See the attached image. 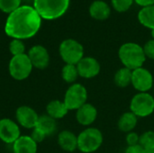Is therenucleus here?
Here are the masks:
<instances>
[{
	"label": "nucleus",
	"mask_w": 154,
	"mask_h": 153,
	"mask_svg": "<svg viewBox=\"0 0 154 153\" xmlns=\"http://www.w3.org/2000/svg\"><path fill=\"white\" fill-rule=\"evenodd\" d=\"M134 3V0H111V5L113 8L118 13L127 12Z\"/></svg>",
	"instance_id": "27"
},
{
	"label": "nucleus",
	"mask_w": 154,
	"mask_h": 153,
	"mask_svg": "<svg viewBox=\"0 0 154 153\" xmlns=\"http://www.w3.org/2000/svg\"><path fill=\"white\" fill-rule=\"evenodd\" d=\"M132 73L133 70L125 67L119 69L114 76L115 84L121 88L129 87L130 85H132Z\"/></svg>",
	"instance_id": "22"
},
{
	"label": "nucleus",
	"mask_w": 154,
	"mask_h": 153,
	"mask_svg": "<svg viewBox=\"0 0 154 153\" xmlns=\"http://www.w3.org/2000/svg\"><path fill=\"white\" fill-rule=\"evenodd\" d=\"M125 142L127 143V146L137 145V144H139V142H140V135L134 131L130 132V133H126Z\"/></svg>",
	"instance_id": "29"
},
{
	"label": "nucleus",
	"mask_w": 154,
	"mask_h": 153,
	"mask_svg": "<svg viewBox=\"0 0 154 153\" xmlns=\"http://www.w3.org/2000/svg\"><path fill=\"white\" fill-rule=\"evenodd\" d=\"M32 67L38 69H44L50 64V54L42 45L32 46L27 53Z\"/></svg>",
	"instance_id": "13"
},
{
	"label": "nucleus",
	"mask_w": 154,
	"mask_h": 153,
	"mask_svg": "<svg viewBox=\"0 0 154 153\" xmlns=\"http://www.w3.org/2000/svg\"><path fill=\"white\" fill-rule=\"evenodd\" d=\"M130 111L138 118L148 117L154 113V97L149 92L135 94L130 102Z\"/></svg>",
	"instance_id": "6"
},
{
	"label": "nucleus",
	"mask_w": 154,
	"mask_h": 153,
	"mask_svg": "<svg viewBox=\"0 0 154 153\" xmlns=\"http://www.w3.org/2000/svg\"><path fill=\"white\" fill-rule=\"evenodd\" d=\"M153 97H154V96H153Z\"/></svg>",
	"instance_id": "37"
},
{
	"label": "nucleus",
	"mask_w": 154,
	"mask_h": 153,
	"mask_svg": "<svg viewBox=\"0 0 154 153\" xmlns=\"http://www.w3.org/2000/svg\"><path fill=\"white\" fill-rule=\"evenodd\" d=\"M42 17L32 5H22L8 14L5 32L12 39L25 40L33 37L42 26Z\"/></svg>",
	"instance_id": "1"
},
{
	"label": "nucleus",
	"mask_w": 154,
	"mask_h": 153,
	"mask_svg": "<svg viewBox=\"0 0 154 153\" xmlns=\"http://www.w3.org/2000/svg\"><path fill=\"white\" fill-rule=\"evenodd\" d=\"M79 72L76 65L65 64L61 69V78L68 84H74L79 78Z\"/></svg>",
	"instance_id": "23"
},
{
	"label": "nucleus",
	"mask_w": 154,
	"mask_h": 153,
	"mask_svg": "<svg viewBox=\"0 0 154 153\" xmlns=\"http://www.w3.org/2000/svg\"><path fill=\"white\" fill-rule=\"evenodd\" d=\"M35 128L42 131L46 136L53 134L57 130V123L56 120L49 116L48 115H44L39 116V120Z\"/></svg>",
	"instance_id": "20"
},
{
	"label": "nucleus",
	"mask_w": 154,
	"mask_h": 153,
	"mask_svg": "<svg viewBox=\"0 0 154 153\" xmlns=\"http://www.w3.org/2000/svg\"><path fill=\"white\" fill-rule=\"evenodd\" d=\"M151 36H152V39L154 40V29L153 30H151Z\"/></svg>",
	"instance_id": "33"
},
{
	"label": "nucleus",
	"mask_w": 154,
	"mask_h": 153,
	"mask_svg": "<svg viewBox=\"0 0 154 153\" xmlns=\"http://www.w3.org/2000/svg\"><path fill=\"white\" fill-rule=\"evenodd\" d=\"M31 137L32 138V140L39 143V142H42V141H44V139L47 137L42 131H40L39 129L37 128H33L32 129V134H31Z\"/></svg>",
	"instance_id": "30"
},
{
	"label": "nucleus",
	"mask_w": 154,
	"mask_h": 153,
	"mask_svg": "<svg viewBox=\"0 0 154 153\" xmlns=\"http://www.w3.org/2000/svg\"><path fill=\"white\" fill-rule=\"evenodd\" d=\"M104 142L102 132L95 127H88L78 135V150L82 153L98 151Z\"/></svg>",
	"instance_id": "4"
},
{
	"label": "nucleus",
	"mask_w": 154,
	"mask_h": 153,
	"mask_svg": "<svg viewBox=\"0 0 154 153\" xmlns=\"http://www.w3.org/2000/svg\"><path fill=\"white\" fill-rule=\"evenodd\" d=\"M9 50L13 56H18L25 53V45L22 40L12 39L9 43Z\"/></svg>",
	"instance_id": "26"
},
{
	"label": "nucleus",
	"mask_w": 154,
	"mask_h": 153,
	"mask_svg": "<svg viewBox=\"0 0 154 153\" xmlns=\"http://www.w3.org/2000/svg\"><path fill=\"white\" fill-rule=\"evenodd\" d=\"M21 136L20 125L9 118L0 120V140L7 144H14Z\"/></svg>",
	"instance_id": "10"
},
{
	"label": "nucleus",
	"mask_w": 154,
	"mask_h": 153,
	"mask_svg": "<svg viewBox=\"0 0 154 153\" xmlns=\"http://www.w3.org/2000/svg\"><path fill=\"white\" fill-rule=\"evenodd\" d=\"M46 112L49 116L55 120H59L66 116L69 112L66 105L60 100H52L46 106Z\"/></svg>",
	"instance_id": "19"
},
{
	"label": "nucleus",
	"mask_w": 154,
	"mask_h": 153,
	"mask_svg": "<svg viewBox=\"0 0 154 153\" xmlns=\"http://www.w3.org/2000/svg\"><path fill=\"white\" fill-rule=\"evenodd\" d=\"M15 117L17 124L26 129L35 128L39 120V115L36 111L27 106H22L16 109Z\"/></svg>",
	"instance_id": "12"
},
{
	"label": "nucleus",
	"mask_w": 154,
	"mask_h": 153,
	"mask_svg": "<svg viewBox=\"0 0 154 153\" xmlns=\"http://www.w3.org/2000/svg\"><path fill=\"white\" fill-rule=\"evenodd\" d=\"M143 48L146 58L154 60V40H149Z\"/></svg>",
	"instance_id": "28"
},
{
	"label": "nucleus",
	"mask_w": 154,
	"mask_h": 153,
	"mask_svg": "<svg viewBox=\"0 0 154 153\" xmlns=\"http://www.w3.org/2000/svg\"><path fill=\"white\" fill-rule=\"evenodd\" d=\"M89 15L97 21H105L111 15L110 5L103 0H95L88 9Z\"/></svg>",
	"instance_id": "15"
},
{
	"label": "nucleus",
	"mask_w": 154,
	"mask_h": 153,
	"mask_svg": "<svg viewBox=\"0 0 154 153\" xmlns=\"http://www.w3.org/2000/svg\"><path fill=\"white\" fill-rule=\"evenodd\" d=\"M70 0H33L32 6L43 20H56L63 16L69 7Z\"/></svg>",
	"instance_id": "3"
},
{
	"label": "nucleus",
	"mask_w": 154,
	"mask_h": 153,
	"mask_svg": "<svg viewBox=\"0 0 154 153\" xmlns=\"http://www.w3.org/2000/svg\"><path fill=\"white\" fill-rule=\"evenodd\" d=\"M79 72V76L83 78H96L101 70L100 63L94 57H85L76 65Z\"/></svg>",
	"instance_id": "11"
},
{
	"label": "nucleus",
	"mask_w": 154,
	"mask_h": 153,
	"mask_svg": "<svg viewBox=\"0 0 154 153\" xmlns=\"http://www.w3.org/2000/svg\"><path fill=\"white\" fill-rule=\"evenodd\" d=\"M116 153H117V152H116Z\"/></svg>",
	"instance_id": "36"
},
{
	"label": "nucleus",
	"mask_w": 154,
	"mask_h": 153,
	"mask_svg": "<svg viewBox=\"0 0 154 153\" xmlns=\"http://www.w3.org/2000/svg\"><path fill=\"white\" fill-rule=\"evenodd\" d=\"M88 90L85 86L80 83H74L68 87L63 102L69 111H77L79 107L88 103Z\"/></svg>",
	"instance_id": "7"
},
{
	"label": "nucleus",
	"mask_w": 154,
	"mask_h": 153,
	"mask_svg": "<svg viewBox=\"0 0 154 153\" xmlns=\"http://www.w3.org/2000/svg\"><path fill=\"white\" fill-rule=\"evenodd\" d=\"M138 21L139 23L150 29V30H153L154 29V5H150L147 7H143L142 8L137 15Z\"/></svg>",
	"instance_id": "21"
},
{
	"label": "nucleus",
	"mask_w": 154,
	"mask_h": 153,
	"mask_svg": "<svg viewBox=\"0 0 154 153\" xmlns=\"http://www.w3.org/2000/svg\"><path fill=\"white\" fill-rule=\"evenodd\" d=\"M134 3L137 4L142 8H143V7H147L150 5H153L154 0H134Z\"/></svg>",
	"instance_id": "32"
},
{
	"label": "nucleus",
	"mask_w": 154,
	"mask_h": 153,
	"mask_svg": "<svg viewBox=\"0 0 154 153\" xmlns=\"http://www.w3.org/2000/svg\"><path fill=\"white\" fill-rule=\"evenodd\" d=\"M58 144L63 151L72 152L78 149V136L69 130L61 131L58 135Z\"/></svg>",
	"instance_id": "16"
},
{
	"label": "nucleus",
	"mask_w": 154,
	"mask_h": 153,
	"mask_svg": "<svg viewBox=\"0 0 154 153\" xmlns=\"http://www.w3.org/2000/svg\"><path fill=\"white\" fill-rule=\"evenodd\" d=\"M125 153H145V150L140 145H134V146H127Z\"/></svg>",
	"instance_id": "31"
},
{
	"label": "nucleus",
	"mask_w": 154,
	"mask_h": 153,
	"mask_svg": "<svg viewBox=\"0 0 154 153\" xmlns=\"http://www.w3.org/2000/svg\"><path fill=\"white\" fill-rule=\"evenodd\" d=\"M145 153H154V149H152V150H148V151H145Z\"/></svg>",
	"instance_id": "34"
},
{
	"label": "nucleus",
	"mask_w": 154,
	"mask_h": 153,
	"mask_svg": "<svg viewBox=\"0 0 154 153\" xmlns=\"http://www.w3.org/2000/svg\"><path fill=\"white\" fill-rule=\"evenodd\" d=\"M61 60L66 64L77 65L84 58V47L75 39H66L61 41L59 47Z\"/></svg>",
	"instance_id": "5"
},
{
	"label": "nucleus",
	"mask_w": 154,
	"mask_h": 153,
	"mask_svg": "<svg viewBox=\"0 0 154 153\" xmlns=\"http://www.w3.org/2000/svg\"><path fill=\"white\" fill-rule=\"evenodd\" d=\"M23 1H24V2H29V3H31V2L32 3V2H33V0H23Z\"/></svg>",
	"instance_id": "35"
},
{
	"label": "nucleus",
	"mask_w": 154,
	"mask_h": 153,
	"mask_svg": "<svg viewBox=\"0 0 154 153\" xmlns=\"http://www.w3.org/2000/svg\"><path fill=\"white\" fill-rule=\"evenodd\" d=\"M32 69V64L26 53L13 56L8 65L9 74L15 80L26 79L31 75Z\"/></svg>",
	"instance_id": "8"
},
{
	"label": "nucleus",
	"mask_w": 154,
	"mask_h": 153,
	"mask_svg": "<svg viewBox=\"0 0 154 153\" xmlns=\"http://www.w3.org/2000/svg\"><path fill=\"white\" fill-rule=\"evenodd\" d=\"M139 144L145 150L154 149V131H146L140 135Z\"/></svg>",
	"instance_id": "24"
},
{
	"label": "nucleus",
	"mask_w": 154,
	"mask_h": 153,
	"mask_svg": "<svg viewBox=\"0 0 154 153\" xmlns=\"http://www.w3.org/2000/svg\"><path fill=\"white\" fill-rule=\"evenodd\" d=\"M23 0H0V10L5 14H11L22 5Z\"/></svg>",
	"instance_id": "25"
},
{
	"label": "nucleus",
	"mask_w": 154,
	"mask_h": 153,
	"mask_svg": "<svg viewBox=\"0 0 154 153\" xmlns=\"http://www.w3.org/2000/svg\"><path fill=\"white\" fill-rule=\"evenodd\" d=\"M14 153H37V142L31 136L21 135L13 144Z\"/></svg>",
	"instance_id": "17"
},
{
	"label": "nucleus",
	"mask_w": 154,
	"mask_h": 153,
	"mask_svg": "<svg viewBox=\"0 0 154 153\" xmlns=\"http://www.w3.org/2000/svg\"><path fill=\"white\" fill-rule=\"evenodd\" d=\"M138 123V117L133 114L131 111L124 113L118 119L117 127L118 129L125 133L133 132L136 127Z\"/></svg>",
	"instance_id": "18"
},
{
	"label": "nucleus",
	"mask_w": 154,
	"mask_h": 153,
	"mask_svg": "<svg viewBox=\"0 0 154 153\" xmlns=\"http://www.w3.org/2000/svg\"><path fill=\"white\" fill-rule=\"evenodd\" d=\"M118 57L124 67L134 70L142 68L146 61L143 48L135 42H125L118 50Z\"/></svg>",
	"instance_id": "2"
},
{
	"label": "nucleus",
	"mask_w": 154,
	"mask_h": 153,
	"mask_svg": "<svg viewBox=\"0 0 154 153\" xmlns=\"http://www.w3.org/2000/svg\"><path fill=\"white\" fill-rule=\"evenodd\" d=\"M97 118V109L90 103H86L76 111V120L82 125L90 127Z\"/></svg>",
	"instance_id": "14"
},
{
	"label": "nucleus",
	"mask_w": 154,
	"mask_h": 153,
	"mask_svg": "<svg viewBox=\"0 0 154 153\" xmlns=\"http://www.w3.org/2000/svg\"><path fill=\"white\" fill-rule=\"evenodd\" d=\"M154 84V76L147 69L142 67L133 70L132 86L140 93L149 92Z\"/></svg>",
	"instance_id": "9"
}]
</instances>
